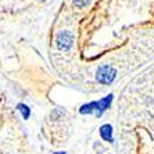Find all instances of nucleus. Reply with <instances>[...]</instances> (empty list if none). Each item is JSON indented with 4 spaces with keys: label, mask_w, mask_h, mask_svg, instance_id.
I'll return each mask as SVG.
<instances>
[{
    "label": "nucleus",
    "mask_w": 154,
    "mask_h": 154,
    "mask_svg": "<svg viewBox=\"0 0 154 154\" xmlns=\"http://www.w3.org/2000/svg\"><path fill=\"white\" fill-rule=\"evenodd\" d=\"M18 111L22 112L24 119H28V117L31 115V108H28V106H25V104H20L18 106Z\"/></svg>",
    "instance_id": "5"
},
{
    "label": "nucleus",
    "mask_w": 154,
    "mask_h": 154,
    "mask_svg": "<svg viewBox=\"0 0 154 154\" xmlns=\"http://www.w3.org/2000/svg\"><path fill=\"white\" fill-rule=\"evenodd\" d=\"M74 3H75L78 7H83V6H86V4L89 3V0H74Z\"/></svg>",
    "instance_id": "6"
},
{
    "label": "nucleus",
    "mask_w": 154,
    "mask_h": 154,
    "mask_svg": "<svg viewBox=\"0 0 154 154\" xmlns=\"http://www.w3.org/2000/svg\"><path fill=\"white\" fill-rule=\"evenodd\" d=\"M117 78V71L111 65H101L96 72V79L101 85H111Z\"/></svg>",
    "instance_id": "2"
},
{
    "label": "nucleus",
    "mask_w": 154,
    "mask_h": 154,
    "mask_svg": "<svg viewBox=\"0 0 154 154\" xmlns=\"http://www.w3.org/2000/svg\"><path fill=\"white\" fill-rule=\"evenodd\" d=\"M72 43H74V36L68 31H61L56 38V45L60 50H69L72 47Z\"/></svg>",
    "instance_id": "3"
},
{
    "label": "nucleus",
    "mask_w": 154,
    "mask_h": 154,
    "mask_svg": "<svg viewBox=\"0 0 154 154\" xmlns=\"http://www.w3.org/2000/svg\"><path fill=\"white\" fill-rule=\"evenodd\" d=\"M112 100H114V94L110 93L99 101H90L88 104H83L82 107L79 108V112L81 114H96L97 117H101V114L110 108Z\"/></svg>",
    "instance_id": "1"
},
{
    "label": "nucleus",
    "mask_w": 154,
    "mask_h": 154,
    "mask_svg": "<svg viewBox=\"0 0 154 154\" xmlns=\"http://www.w3.org/2000/svg\"><path fill=\"white\" fill-rule=\"evenodd\" d=\"M100 136L103 140L106 142H110L111 143L112 140H114V131H112V126L110 124H104V125L100 126Z\"/></svg>",
    "instance_id": "4"
},
{
    "label": "nucleus",
    "mask_w": 154,
    "mask_h": 154,
    "mask_svg": "<svg viewBox=\"0 0 154 154\" xmlns=\"http://www.w3.org/2000/svg\"><path fill=\"white\" fill-rule=\"evenodd\" d=\"M54 154H65L64 151H57V153H54Z\"/></svg>",
    "instance_id": "7"
}]
</instances>
